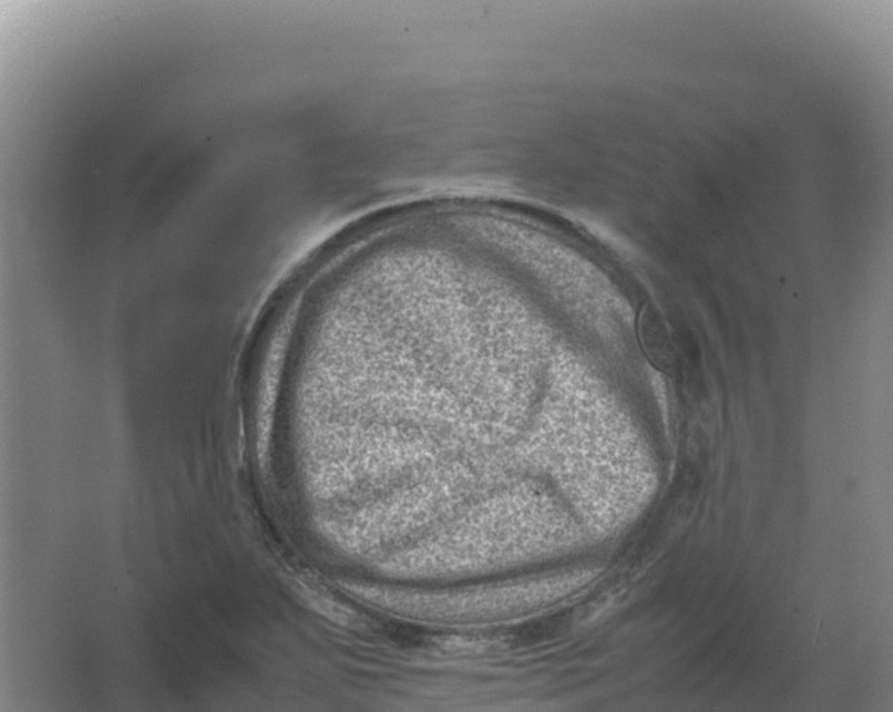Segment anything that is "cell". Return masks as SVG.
Returning a JSON list of instances; mask_svg holds the SVG:
<instances>
[{
	"instance_id": "6da1fadb",
	"label": "cell",
	"mask_w": 893,
	"mask_h": 712,
	"mask_svg": "<svg viewBox=\"0 0 893 712\" xmlns=\"http://www.w3.org/2000/svg\"><path fill=\"white\" fill-rule=\"evenodd\" d=\"M638 332L641 348L651 365L661 371H670L675 367L676 351L669 331L660 317L649 310L641 312Z\"/></svg>"
}]
</instances>
